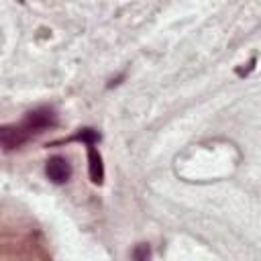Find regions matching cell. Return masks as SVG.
Wrapping results in <instances>:
<instances>
[{"instance_id":"1","label":"cell","mask_w":261,"mask_h":261,"mask_svg":"<svg viewBox=\"0 0 261 261\" xmlns=\"http://www.w3.org/2000/svg\"><path fill=\"white\" fill-rule=\"evenodd\" d=\"M57 124V112L53 106H39L24 114V118L18 122L22 133L29 137V141Z\"/></svg>"},{"instance_id":"2","label":"cell","mask_w":261,"mask_h":261,"mask_svg":"<svg viewBox=\"0 0 261 261\" xmlns=\"http://www.w3.org/2000/svg\"><path fill=\"white\" fill-rule=\"evenodd\" d=\"M45 173H47V177H49L53 184H65V181H69V177H71V163H69L65 157L55 155V157H51V159L47 161Z\"/></svg>"},{"instance_id":"3","label":"cell","mask_w":261,"mask_h":261,"mask_svg":"<svg viewBox=\"0 0 261 261\" xmlns=\"http://www.w3.org/2000/svg\"><path fill=\"white\" fill-rule=\"evenodd\" d=\"M24 143H29V137L22 133V128L18 124H4L0 128V145H2L4 151L18 149Z\"/></svg>"},{"instance_id":"4","label":"cell","mask_w":261,"mask_h":261,"mask_svg":"<svg viewBox=\"0 0 261 261\" xmlns=\"http://www.w3.org/2000/svg\"><path fill=\"white\" fill-rule=\"evenodd\" d=\"M86 151H88V173L92 184L100 186L104 181V163H102V155L96 149V143H86Z\"/></svg>"},{"instance_id":"5","label":"cell","mask_w":261,"mask_h":261,"mask_svg":"<svg viewBox=\"0 0 261 261\" xmlns=\"http://www.w3.org/2000/svg\"><path fill=\"white\" fill-rule=\"evenodd\" d=\"M71 141H80L84 145L86 143H98L100 141V133L96 128H92V126H84V128H77L75 135H71L67 139H61V141H55L51 145H61V143H71Z\"/></svg>"},{"instance_id":"6","label":"cell","mask_w":261,"mask_h":261,"mask_svg":"<svg viewBox=\"0 0 261 261\" xmlns=\"http://www.w3.org/2000/svg\"><path fill=\"white\" fill-rule=\"evenodd\" d=\"M149 255H151V249L147 243H139L137 249L133 251V259H137V261H145V259H149Z\"/></svg>"}]
</instances>
